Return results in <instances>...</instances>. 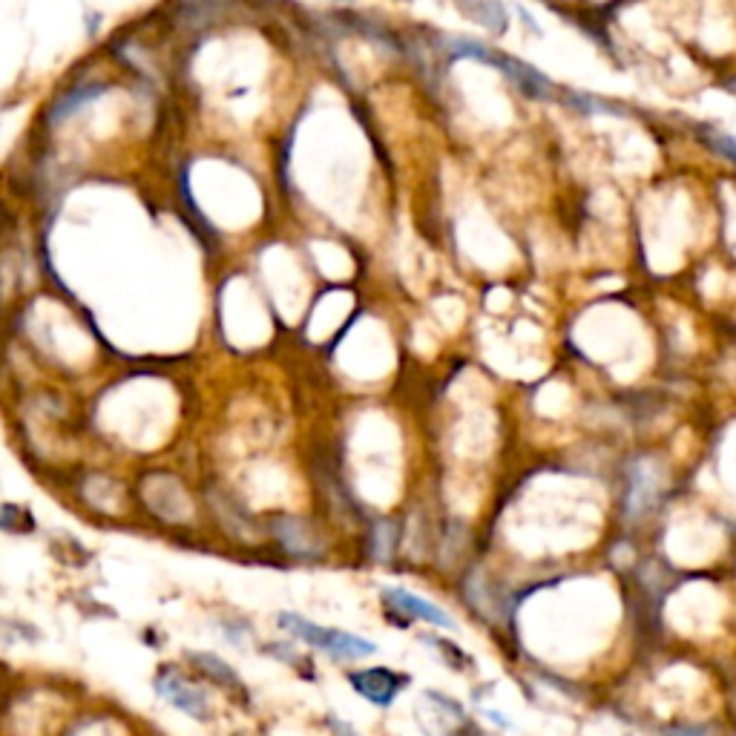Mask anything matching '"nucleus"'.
Here are the masks:
<instances>
[{
  "mask_svg": "<svg viewBox=\"0 0 736 736\" xmlns=\"http://www.w3.org/2000/svg\"><path fill=\"white\" fill-rule=\"evenodd\" d=\"M449 52L452 58H472V61H481V64H489V67L501 69L506 78L524 92L527 98H535V101H550L555 95V87L552 81L538 72V69L521 61V58H512V55H504V52H495L489 46L478 44V41H469V38H455L449 41Z\"/></svg>",
  "mask_w": 736,
  "mask_h": 736,
  "instance_id": "f257e3e1",
  "label": "nucleus"
},
{
  "mask_svg": "<svg viewBox=\"0 0 736 736\" xmlns=\"http://www.w3.org/2000/svg\"><path fill=\"white\" fill-rule=\"evenodd\" d=\"M276 621H279V627L288 636L317 647V650L328 653L337 662H357V659H366L377 650L363 636H354V633H345V630H337V627H325V624H317V621L302 619L297 613H282Z\"/></svg>",
  "mask_w": 736,
  "mask_h": 736,
  "instance_id": "f03ea898",
  "label": "nucleus"
},
{
  "mask_svg": "<svg viewBox=\"0 0 736 736\" xmlns=\"http://www.w3.org/2000/svg\"><path fill=\"white\" fill-rule=\"evenodd\" d=\"M348 685L371 705L391 708V702L400 696V690H406V685H409V676L389 670V667H366V670H354L348 676Z\"/></svg>",
  "mask_w": 736,
  "mask_h": 736,
  "instance_id": "7ed1b4c3",
  "label": "nucleus"
},
{
  "mask_svg": "<svg viewBox=\"0 0 736 736\" xmlns=\"http://www.w3.org/2000/svg\"><path fill=\"white\" fill-rule=\"evenodd\" d=\"M417 722L426 736H455L463 722V708L437 690H426L417 705Z\"/></svg>",
  "mask_w": 736,
  "mask_h": 736,
  "instance_id": "20e7f679",
  "label": "nucleus"
},
{
  "mask_svg": "<svg viewBox=\"0 0 736 736\" xmlns=\"http://www.w3.org/2000/svg\"><path fill=\"white\" fill-rule=\"evenodd\" d=\"M156 690L164 696V702H170L173 708H179L187 716L207 722L210 719V702H207V693L202 688H196L193 682H187L184 676L173 673V670H164L156 679Z\"/></svg>",
  "mask_w": 736,
  "mask_h": 736,
  "instance_id": "39448f33",
  "label": "nucleus"
},
{
  "mask_svg": "<svg viewBox=\"0 0 736 736\" xmlns=\"http://www.w3.org/2000/svg\"><path fill=\"white\" fill-rule=\"evenodd\" d=\"M383 601H386L389 613H400L406 619L426 621V624H435V627H443V630H455V619L443 607H437L435 601H429V598L414 596V593L403 590V587H386L383 590Z\"/></svg>",
  "mask_w": 736,
  "mask_h": 736,
  "instance_id": "423d86ee",
  "label": "nucleus"
},
{
  "mask_svg": "<svg viewBox=\"0 0 736 736\" xmlns=\"http://www.w3.org/2000/svg\"><path fill=\"white\" fill-rule=\"evenodd\" d=\"M274 538L282 544V550L297 555V558H317L322 552L320 535L314 532V527L308 521H299L291 515H282L271 524Z\"/></svg>",
  "mask_w": 736,
  "mask_h": 736,
  "instance_id": "0eeeda50",
  "label": "nucleus"
},
{
  "mask_svg": "<svg viewBox=\"0 0 736 736\" xmlns=\"http://www.w3.org/2000/svg\"><path fill=\"white\" fill-rule=\"evenodd\" d=\"M458 9L469 21L489 29V32H495V35L506 32L509 18H506V9L501 0H458Z\"/></svg>",
  "mask_w": 736,
  "mask_h": 736,
  "instance_id": "6e6552de",
  "label": "nucleus"
},
{
  "mask_svg": "<svg viewBox=\"0 0 736 736\" xmlns=\"http://www.w3.org/2000/svg\"><path fill=\"white\" fill-rule=\"evenodd\" d=\"M101 95H104V87H101V84H81V87H75V90L61 92V95L55 98L52 110H49V121H52V124L67 121L69 115H75L81 107H87L90 101L101 98Z\"/></svg>",
  "mask_w": 736,
  "mask_h": 736,
  "instance_id": "1a4fd4ad",
  "label": "nucleus"
},
{
  "mask_svg": "<svg viewBox=\"0 0 736 736\" xmlns=\"http://www.w3.org/2000/svg\"><path fill=\"white\" fill-rule=\"evenodd\" d=\"M190 662L199 667L202 673H207L213 682H219L222 688H228V690L242 688V682H239L236 670H233L228 662H222L219 656H213V653H190Z\"/></svg>",
  "mask_w": 736,
  "mask_h": 736,
  "instance_id": "9d476101",
  "label": "nucleus"
},
{
  "mask_svg": "<svg viewBox=\"0 0 736 736\" xmlns=\"http://www.w3.org/2000/svg\"><path fill=\"white\" fill-rule=\"evenodd\" d=\"M397 547V524L391 521H377L371 532V555L374 561H389Z\"/></svg>",
  "mask_w": 736,
  "mask_h": 736,
  "instance_id": "9b49d317",
  "label": "nucleus"
},
{
  "mask_svg": "<svg viewBox=\"0 0 736 736\" xmlns=\"http://www.w3.org/2000/svg\"><path fill=\"white\" fill-rule=\"evenodd\" d=\"M699 141H702L705 147H711L716 156H722L725 161L736 164V138L734 136H728V133H722V130H716V127H702V130H699Z\"/></svg>",
  "mask_w": 736,
  "mask_h": 736,
  "instance_id": "f8f14e48",
  "label": "nucleus"
},
{
  "mask_svg": "<svg viewBox=\"0 0 736 736\" xmlns=\"http://www.w3.org/2000/svg\"><path fill=\"white\" fill-rule=\"evenodd\" d=\"M667 736H711L708 728H696V725H685V728H673Z\"/></svg>",
  "mask_w": 736,
  "mask_h": 736,
  "instance_id": "ddd939ff",
  "label": "nucleus"
},
{
  "mask_svg": "<svg viewBox=\"0 0 736 736\" xmlns=\"http://www.w3.org/2000/svg\"><path fill=\"white\" fill-rule=\"evenodd\" d=\"M331 734L334 736H360L348 722H343V719H331Z\"/></svg>",
  "mask_w": 736,
  "mask_h": 736,
  "instance_id": "4468645a",
  "label": "nucleus"
}]
</instances>
